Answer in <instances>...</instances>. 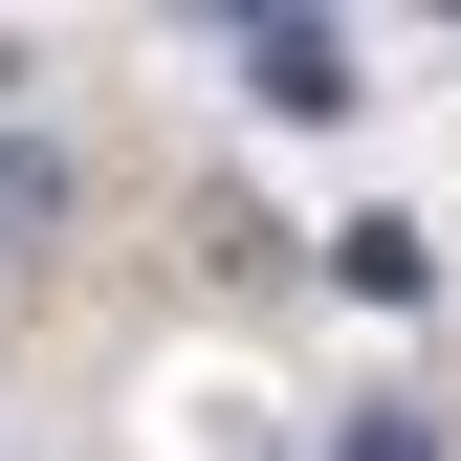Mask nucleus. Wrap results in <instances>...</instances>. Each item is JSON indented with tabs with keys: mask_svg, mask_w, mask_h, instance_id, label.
I'll return each instance as SVG.
<instances>
[{
	"mask_svg": "<svg viewBox=\"0 0 461 461\" xmlns=\"http://www.w3.org/2000/svg\"><path fill=\"white\" fill-rule=\"evenodd\" d=\"M220 44H242V88H264V110H308V132L352 110V44H330L308 0H220Z\"/></svg>",
	"mask_w": 461,
	"mask_h": 461,
	"instance_id": "obj_1",
	"label": "nucleus"
},
{
	"mask_svg": "<svg viewBox=\"0 0 461 461\" xmlns=\"http://www.w3.org/2000/svg\"><path fill=\"white\" fill-rule=\"evenodd\" d=\"M330 461H439V418H352V439H330Z\"/></svg>",
	"mask_w": 461,
	"mask_h": 461,
	"instance_id": "obj_2",
	"label": "nucleus"
}]
</instances>
